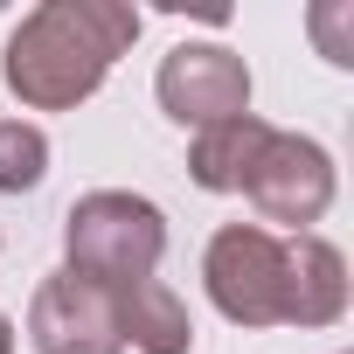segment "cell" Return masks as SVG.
I'll return each instance as SVG.
<instances>
[{"instance_id":"obj_1","label":"cell","mask_w":354,"mask_h":354,"mask_svg":"<svg viewBox=\"0 0 354 354\" xmlns=\"http://www.w3.org/2000/svg\"><path fill=\"white\" fill-rule=\"evenodd\" d=\"M132 42H139V8L125 0H42L8 35V84L35 111H70L111 77V63Z\"/></svg>"},{"instance_id":"obj_3","label":"cell","mask_w":354,"mask_h":354,"mask_svg":"<svg viewBox=\"0 0 354 354\" xmlns=\"http://www.w3.org/2000/svg\"><path fill=\"white\" fill-rule=\"evenodd\" d=\"M202 278H209V299L223 319H236V326H278L285 319V243L264 223L216 230Z\"/></svg>"},{"instance_id":"obj_11","label":"cell","mask_w":354,"mask_h":354,"mask_svg":"<svg viewBox=\"0 0 354 354\" xmlns=\"http://www.w3.org/2000/svg\"><path fill=\"white\" fill-rule=\"evenodd\" d=\"M340 21H347V8H319V15H313V28L326 35V56H333V63H354V49H340Z\"/></svg>"},{"instance_id":"obj_12","label":"cell","mask_w":354,"mask_h":354,"mask_svg":"<svg viewBox=\"0 0 354 354\" xmlns=\"http://www.w3.org/2000/svg\"><path fill=\"white\" fill-rule=\"evenodd\" d=\"M0 354H15V319L0 313Z\"/></svg>"},{"instance_id":"obj_9","label":"cell","mask_w":354,"mask_h":354,"mask_svg":"<svg viewBox=\"0 0 354 354\" xmlns=\"http://www.w3.org/2000/svg\"><path fill=\"white\" fill-rule=\"evenodd\" d=\"M264 118L257 111H243V118H223V125H209V132H195V153H188V174L209 188V195H236L243 188V174H250V160H257V146H264Z\"/></svg>"},{"instance_id":"obj_8","label":"cell","mask_w":354,"mask_h":354,"mask_svg":"<svg viewBox=\"0 0 354 354\" xmlns=\"http://www.w3.org/2000/svg\"><path fill=\"white\" fill-rule=\"evenodd\" d=\"M118 333H125V347H139V354H188V347H195L188 306L174 299L160 278L118 292Z\"/></svg>"},{"instance_id":"obj_2","label":"cell","mask_w":354,"mask_h":354,"mask_svg":"<svg viewBox=\"0 0 354 354\" xmlns=\"http://www.w3.org/2000/svg\"><path fill=\"white\" fill-rule=\"evenodd\" d=\"M63 257H70V278L97 285V292H132L160 271L167 257V216L146 202V195H125V188H97L84 202H70L63 216Z\"/></svg>"},{"instance_id":"obj_6","label":"cell","mask_w":354,"mask_h":354,"mask_svg":"<svg viewBox=\"0 0 354 354\" xmlns=\"http://www.w3.org/2000/svg\"><path fill=\"white\" fill-rule=\"evenodd\" d=\"M28 340L35 354H125V333H118V299L56 271L35 285V306H28Z\"/></svg>"},{"instance_id":"obj_5","label":"cell","mask_w":354,"mask_h":354,"mask_svg":"<svg viewBox=\"0 0 354 354\" xmlns=\"http://www.w3.org/2000/svg\"><path fill=\"white\" fill-rule=\"evenodd\" d=\"M153 91H160V104H167L174 125H195V132L250 111V70L223 42H181V49H167Z\"/></svg>"},{"instance_id":"obj_10","label":"cell","mask_w":354,"mask_h":354,"mask_svg":"<svg viewBox=\"0 0 354 354\" xmlns=\"http://www.w3.org/2000/svg\"><path fill=\"white\" fill-rule=\"evenodd\" d=\"M49 174V139L42 125H21V118H0V195H21Z\"/></svg>"},{"instance_id":"obj_4","label":"cell","mask_w":354,"mask_h":354,"mask_svg":"<svg viewBox=\"0 0 354 354\" xmlns=\"http://www.w3.org/2000/svg\"><path fill=\"white\" fill-rule=\"evenodd\" d=\"M243 195L257 202L264 223H292L306 236V223H319L333 209V160H326V146H313L299 132H264V146L243 174Z\"/></svg>"},{"instance_id":"obj_7","label":"cell","mask_w":354,"mask_h":354,"mask_svg":"<svg viewBox=\"0 0 354 354\" xmlns=\"http://www.w3.org/2000/svg\"><path fill=\"white\" fill-rule=\"evenodd\" d=\"M347 313V257L326 236L285 243V326H333Z\"/></svg>"}]
</instances>
